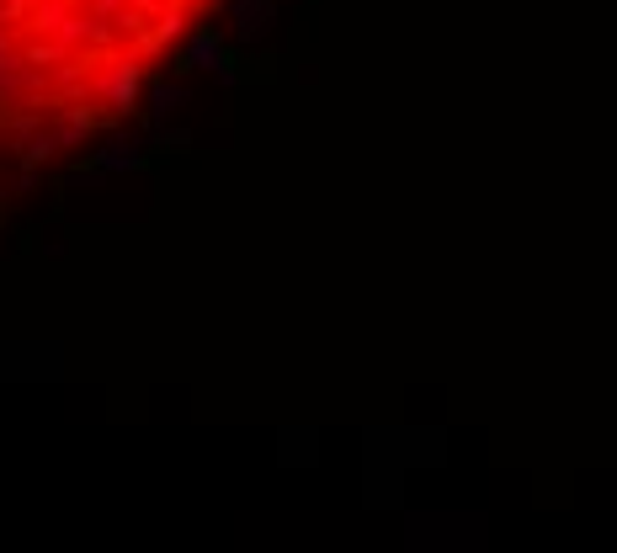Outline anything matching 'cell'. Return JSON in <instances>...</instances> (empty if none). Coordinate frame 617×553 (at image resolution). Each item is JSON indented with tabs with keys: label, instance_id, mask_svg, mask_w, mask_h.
Masks as SVG:
<instances>
[{
	"label": "cell",
	"instance_id": "cell-1",
	"mask_svg": "<svg viewBox=\"0 0 617 553\" xmlns=\"http://www.w3.org/2000/svg\"><path fill=\"white\" fill-rule=\"evenodd\" d=\"M219 0H0V139L102 133Z\"/></svg>",
	"mask_w": 617,
	"mask_h": 553
}]
</instances>
